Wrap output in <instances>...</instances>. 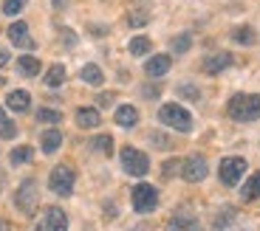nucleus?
I'll return each mask as SVG.
<instances>
[{"label": "nucleus", "mask_w": 260, "mask_h": 231, "mask_svg": "<svg viewBox=\"0 0 260 231\" xmlns=\"http://www.w3.org/2000/svg\"><path fill=\"white\" fill-rule=\"evenodd\" d=\"M170 68H173V59H170V54H156V57H150L147 62H144V73H147L150 79L164 76Z\"/></svg>", "instance_id": "f8f14e48"}, {"label": "nucleus", "mask_w": 260, "mask_h": 231, "mask_svg": "<svg viewBox=\"0 0 260 231\" xmlns=\"http://www.w3.org/2000/svg\"><path fill=\"white\" fill-rule=\"evenodd\" d=\"M136 3H144V0H136Z\"/></svg>", "instance_id": "c03bdc74"}, {"label": "nucleus", "mask_w": 260, "mask_h": 231, "mask_svg": "<svg viewBox=\"0 0 260 231\" xmlns=\"http://www.w3.org/2000/svg\"><path fill=\"white\" fill-rule=\"evenodd\" d=\"M0 231H12V225H9L6 220H0Z\"/></svg>", "instance_id": "a19ab883"}, {"label": "nucleus", "mask_w": 260, "mask_h": 231, "mask_svg": "<svg viewBox=\"0 0 260 231\" xmlns=\"http://www.w3.org/2000/svg\"><path fill=\"white\" fill-rule=\"evenodd\" d=\"M130 203H133V212L136 214H150L156 212L158 206V189L153 183H136L133 192H130Z\"/></svg>", "instance_id": "20e7f679"}, {"label": "nucleus", "mask_w": 260, "mask_h": 231, "mask_svg": "<svg viewBox=\"0 0 260 231\" xmlns=\"http://www.w3.org/2000/svg\"><path fill=\"white\" fill-rule=\"evenodd\" d=\"M14 206H17V212L26 214V217H31V214L37 212V206H40V189H37V180H34V178L20 180L17 192H14Z\"/></svg>", "instance_id": "7ed1b4c3"}, {"label": "nucleus", "mask_w": 260, "mask_h": 231, "mask_svg": "<svg viewBox=\"0 0 260 231\" xmlns=\"http://www.w3.org/2000/svg\"><path fill=\"white\" fill-rule=\"evenodd\" d=\"M40 68H43L40 59L31 57V54H23V57L17 59V73H20V76H26V79H34L40 73Z\"/></svg>", "instance_id": "a211bd4d"}, {"label": "nucleus", "mask_w": 260, "mask_h": 231, "mask_svg": "<svg viewBox=\"0 0 260 231\" xmlns=\"http://www.w3.org/2000/svg\"><path fill=\"white\" fill-rule=\"evenodd\" d=\"M127 51L133 54V57H144V54L153 51V43H150V37H142V34H139V37H133L127 43Z\"/></svg>", "instance_id": "412c9836"}, {"label": "nucleus", "mask_w": 260, "mask_h": 231, "mask_svg": "<svg viewBox=\"0 0 260 231\" xmlns=\"http://www.w3.org/2000/svg\"><path fill=\"white\" fill-rule=\"evenodd\" d=\"M232 40L238 45H254L257 43V31L252 26H238V28H232Z\"/></svg>", "instance_id": "aec40b11"}, {"label": "nucleus", "mask_w": 260, "mask_h": 231, "mask_svg": "<svg viewBox=\"0 0 260 231\" xmlns=\"http://www.w3.org/2000/svg\"><path fill=\"white\" fill-rule=\"evenodd\" d=\"M59 34H62V43H65V45H74V43H77V37H74L71 28H59Z\"/></svg>", "instance_id": "e433bc0d"}, {"label": "nucleus", "mask_w": 260, "mask_h": 231, "mask_svg": "<svg viewBox=\"0 0 260 231\" xmlns=\"http://www.w3.org/2000/svg\"><path fill=\"white\" fill-rule=\"evenodd\" d=\"M209 175V167H207V158L204 155H187V158L181 161V178L187 180V183H201L204 178Z\"/></svg>", "instance_id": "6e6552de"}, {"label": "nucleus", "mask_w": 260, "mask_h": 231, "mask_svg": "<svg viewBox=\"0 0 260 231\" xmlns=\"http://www.w3.org/2000/svg\"><path fill=\"white\" fill-rule=\"evenodd\" d=\"M113 99H116L113 93H99V96H96V104H99V107H111Z\"/></svg>", "instance_id": "c9c22d12"}, {"label": "nucleus", "mask_w": 260, "mask_h": 231, "mask_svg": "<svg viewBox=\"0 0 260 231\" xmlns=\"http://www.w3.org/2000/svg\"><path fill=\"white\" fill-rule=\"evenodd\" d=\"M189 48H192V37H189V31L178 34V37L170 40V51L173 54H187Z\"/></svg>", "instance_id": "bb28decb"}, {"label": "nucleus", "mask_w": 260, "mask_h": 231, "mask_svg": "<svg viewBox=\"0 0 260 231\" xmlns=\"http://www.w3.org/2000/svg\"><path fill=\"white\" fill-rule=\"evenodd\" d=\"M226 113L232 122H257L260 119V93H235L226 104Z\"/></svg>", "instance_id": "f257e3e1"}, {"label": "nucleus", "mask_w": 260, "mask_h": 231, "mask_svg": "<svg viewBox=\"0 0 260 231\" xmlns=\"http://www.w3.org/2000/svg\"><path fill=\"white\" fill-rule=\"evenodd\" d=\"M167 228H170V231H204V228H201V220L195 217V214H189V212L173 214Z\"/></svg>", "instance_id": "ddd939ff"}, {"label": "nucleus", "mask_w": 260, "mask_h": 231, "mask_svg": "<svg viewBox=\"0 0 260 231\" xmlns=\"http://www.w3.org/2000/svg\"><path fill=\"white\" fill-rule=\"evenodd\" d=\"M31 158H34V149L28 147V144H23V147H14L12 152H9L12 167H20V164H31Z\"/></svg>", "instance_id": "4be33fe9"}, {"label": "nucleus", "mask_w": 260, "mask_h": 231, "mask_svg": "<svg viewBox=\"0 0 260 231\" xmlns=\"http://www.w3.org/2000/svg\"><path fill=\"white\" fill-rule=\"evenodd\" d=\"M51 3H54V9H65V6H68V0H51Z\"/></svg>", "instance_id": "ea45409f"}, {"label": "nucleus", "mask_w": 260, "mask_h": 231, "mask_svg": "<svg viewBox=\"0 0 260 231\" xmlns=\"http://www.w3.org/2000/svg\"><path fill=\"white\" fill-rule=\"evenodd\" d=\"M113 122L119 124V127L130 130L139 124V110L133 107V104H122V107H116V113H113Z\"/></svg>", "instance_id": "dca6fc26"}, {"label": "nucleus", "mask_w": 260, "mask_h": 231, "mask_svg": "<svg viewBox=\"0 0 260 231\" xmlns=\"http://www.w3.org/2000/svg\"><path fill=\"white\" fill-rule=\"evenodd\" d=\"M14 135H17V124H14L12 119H9V122H3V124H0V138H3V141H12Z\"/></svg>", "instance_id": "473e14b6"}, {"label": "nucleus", "mask_w": 260, "mask_h": 231, "mask_svg": "<svg viewBox=\"0 0 260 231\" xmlns=\"http://www.w3.org/2000/svg\"><path fill=\"white\" fill-rule=\"evenodd\" d=\"M150 141H153V147H158V149H170V147H173L170 135H164V133H150Z\"/></svg>", "instance_id": "72a5a7b5"}, {"label": "nucleus", "mask_w": 260, "mask_h": 231, "mask_svg": "<svg viewBox=\"0 0 260 231\" xmlns=\"http://www.w3.org/2000/svg\"><path fill=\"white\" fill-rule=\"evenodd\" d=\"M91 149H93V152H102V155H113V135H108V133L93 135V138H91Z\"/></svg>", "instance_id": "5701e85b"}, {"label": "nucleus", "mask_w": 260, "mask_h": 231, "mask_svg": "<svg viewBox=\"0 0 260 231\" xmlns=\"http://www.w3.org/2000/svg\"><path fill=\"white\" fill-rule=\"evenodd\" d=\"M6 107L14 110V113H26V110L31 107V93H28V90H9Z\"/></svg>", "instance_id": "2eb2a0df"}, {"label": "nucleus", "mask_w": 260, "mask_h": 231, "mask_svg": "<svg viewBox=\"0 0 260 231\" xmlns=\"http://www.w3.org/2000/svg\"><path fill=\"white\" fill-rule=\"evenodd\" d=\"M3 65H9V51L0 45V68H3Z\"/></svg>", "instance_id": "4c0bfd02"}, {"label": "nucleus", "mask_w": 260, "mask_h": 231, "mask_svg": "<svg viewBox=\"0 0 260 231\" xmlns=\"http://www.w3.org/2000/svg\"><path fill=\"white\" fill-rule=\"evenodd\" d=\"M91 31L96 34V37H105V34H108V26H91Z\"/></svg>", "instance_id": "58836bf2"}, {"label": "nucleus", "mask_w": 260, "mask_h": 231, "mask_svg": "<svg viewBox=\"0 0 260 231\" xmlns=\"http://www.w3.org/2000/svg\"><path fill=\"white\" fill-rule=\"evenodd\" d=\"M119 161H122V169L127 175H133V178H144V175L150 172L147 152H142V149H136V147H122Z\"/></svg>", "instance_id": "423d86ee"}, {"label": "nucleus", "mask_w": 260, "mask_h": 231, "mask_svg": "<svg viewBox=\"0 0 260 231\" xmlns=\"http://www.w3.org/2000/svg\"><path fill=\"white\" fill-rule=\"evenodd\" d=\"M150 20V14H147V9H142V6H136V9H130V14H127V23L133 28H139V26H144Z\"/></svg>", "instance_id": "c85d7f7f"}, {"label": "nucleus", "mask_w": 260, "mask_h": 231, "mask_svg": "<svg viewBox=\"0 0 260 231\" xmlns=\"http://www.w3.org/2000/svg\"><path fill=\"white\" fill-rule=\"evenodd\" d=\"M232 223H235V209L232 206H223L221 212H218V217H215V223H212V231H226Z\"/></svg>", "instance_id": "b1692460"}, {"label": "nucleus", "mask_w": 260, "mask_h": 231, "mask_svg": "<svg viewBox=\"0 0 260 231\" xmlns=\"http://www.w3.org/2000/svg\"><path fill=\"white\" fill-rule=\"evenodd\" d=\"M241 198H243V200H257V198H260V172H254L252 178L243 183Z\"/></svg>", "instance_id": "393cba45"}, {"label": "nucleus", "mask_w": 260, "mask_h": 231, "mask_svg": "<svg viewBox=\"0 0 260 231\" xmlns=\"http://www.w3.org/2000/svg\"><path fill=\"white\" fill-rule=\"evenodd\" d=\"M3 186H6V175L0 172V192H3Z\"/></svg>", "instance_id": "37998d69"}, {"label": "nucleus", "mask_w": 260, "mask_h": 231, "mask_svg": "<svg viewBox=\"0 0 260 231\" xmlns=\"http://www.w3.org/2000/svg\"><path fill=\"white\" fill-rule=\"evenodd\" d=\"M232 62H235V57H232V54L218 51V54H209V57L201 62V68H204V73H209V76H218L221 71L232 68Z\"/></svg>", "instance_id": "9d476101"}, {"label": "nucleus", "mask_w": 260, "mask_h": 231, "mask_svg": "<svg viewBox=\"0 0 260 231\" xmlns=\"http://www.w3.org/2000/svg\"><path fill=\"white\" fill-rule=\"evenodd\" d=\"M37 122L48 124V127H57V124L62 122V113H59V110H54V107H40L37 110Z\"/></svg>", "instance_id": "cd10ccee"}, {"label": "nucleus", "mask_w": 260, "mask_h": 231, "mask_svg": "<svg viewBox=\"0 0 260 231\" xmlns=\"http://www.w3.org/2000/svg\"><path fill=\"white\" fill-rule=\"evenodd\" d=\"M62 82H65V65L54 62L51 68L46 71V85H48V88H59Z\"/></svg>", "instance_id": "a878e982"}, {"label": "nucleus", "mask_w": 260, "mask_h": 231, "mask_svg": "<svg viewBox=\"0 0 260 231\" xmlns=\"http://www.w3.org/2000/svg\"><path fill=\"white\" fill-rule=\"evenodd\" d=\"M161 175L164 178H173V175H181V161L178 158H170L161 164Z\"/></svg>", "instance_id": "7c9ffc66"}, {"label": "nucleus", "mask_w": 260, "mask_h": 231, "mask_svg": "<svg viewBox=\"0 0 260 231\" xmlns=\"http://www.w3.org/2000/svg\"><path fill=\"white\" fill-rule=\"evenodd\" d=\"M79 79H82L85 85H93V88H99V85L105 82V73H102V68H99V65L88 62V65H82V71H79Z\"/></svg>", "instance_id": "6ab92c4d"}, {"label": "nucleus", "mask_w": 260, "mask_h": 231, "mask_svg": "<svg viewBox=\"0 0 260 231\" xmlns=\"http://www.w3.org/2000/svg\"><path fill=\"white\" fill-rule=\"evenodd\" d=\"M74 183H77V172L68 164H57L51 169V175H48V189L54 195H59V198H68L74 192Z\"/></svg>", "instance_id": "39448f33"}, {"label": "nucleus", "mask_w": 260, "mask_h": 231, "mask_svg": "<svg viewBox=\"0 0 260 231\" xmlns=\"http://www.w3.org/2000/svg\"><path fill=\"white\" fill-rule=\"evenodd\" d=\"M158 122H161L164 127L176 130V133H189V130H192V113H189L187 107H181V104L170 102V104H161V107H158Z\"/></svg>", "instance_id": "f03ea898"}, {"label": "nucleus", "mask_w": 260, "mask_h": 231, "mask_svg": "<svg viewBox=\"0 0 260 231\" xmlns=\"http://www.w3.org/2000/svg\"><path fill=\"white\" fill-rule=\"evenodd\" d=\"M6 34H9V40H12L17 48H26V51H31V48H34V40H31V34H28V26L23 23V20L12 23Z\"/></svg>", "instance_id": "9b49d317"}, {"label": "nucleus", "mask_w": 260, "mask_h": 231, "mask_svg": "<svg viewBox=\"0 0 260 231\" xmlns=\"http://www.w3.org/2000/svg\"><path fill=\"white\" fill-rule=\"evenodd\" d=\"M59 147H62V133H59L57 127H48L46 133L40 135V149L46 155H54Z\"/></svg>", "instance_id": "f3484780"}, {"label": "nucleus", "mask_w": 260, "mask_h": 231, "mask_svg": "<svg viewBox=\"0 0 260 231\" xmlns=\"http://www.w3.org/2000/svg\"><path fill=\"white\" fill-rule=\"evenodd\" d=\"M3 122H9V115H6V110L0 107V124H3Z\"/></svg>", "instance_id": "79ce46f5"}, {"label": "nucleus", "mask_w": 260, "mask_h": 231, "mask_svg": "<svg viewBox=\"0 0 260 231\" xmlns=\"http://www.w3.org/2000/svg\"><path fill=\"white\" fill-rule=\"evenodd\" d=\"M246 161L241 158V155H229V158L221 161V167H218V178H221L223 186H238L241 183V178L246 175Z\"/></svg>", "instance_id": "0eeeda50"}, {"label": "nucleus", "mask_w": 260, "mask_h": 231, "mask_svg": "<svg viewBox=\"0 0 260 231\" xmlns=\"http://www.w3.org/2000/svg\"><path fill=\"white\" fill-rule=\"evenodd\" d=\"M158 93H161V88H158V85H144V88H142V96L144 99H156Z\"/></svg>", "instance_id": "f704fd0d"}, {"label": "nucleus", "mask_w": 260, "mask_h": 231, "mask_svg": "<svg viewBox=\"0 0 260 231\" xmlns=\"http://www.w3.org/2000/svg\"><path fill=\"white\" fill-rule=\"evenodd\" d=\"M31 231H68V214L59 206H48Z\"/></svg>", "instance_id": "1a4fd4ad"}, {"label": "nucleus", "mask_w": 260, "mask_h": 231, "mask_svg": "<svg viewBox=\"0 0 260 231\" xmlns=\"http://www.w3.org/2000/svg\"><path fill=\"white\" fill-rule=\"evenodd\" d=\"M74 119H77V127L79 130H93L102 124V115H99L96 107H79L77 113H74Z\"/></svg>", "instance_id": "4468645a"}, {"label": "nucleus", "mask_w": 260, "mask_h": 231, "mask_svg": "<svg viewBox=\"0 0 260 231\" xmlns=\"http://www.w3.org/2000/svg\"><path fill=\"white\" fill-rule=\"evenodd\" d=\"M28 0H6L3 3V14H9V17H14V14H20L23 9H26Z\"/></svg>", "instance_id": "2f4dec72"}, {"label": "nucleus", "mask_w": 260, "mask_h": 231, "mask_svg": "<svg viewBox=\"0 0 260 231\" xmlns=\"http://www.w3.org/2000/svg\"><path fill=\"white\" fill-rule=\"evenodd\" d=\"M176 93H178L181 99H189V102H198V99H201V90H198V85H189V82L178 85Z\"/></svg>", "instance_id": "c756f323"}]
</instances>
